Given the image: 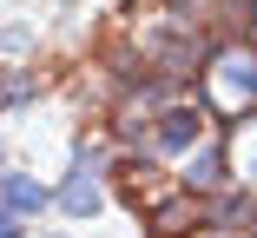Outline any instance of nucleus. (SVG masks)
Returning a JSON list of instances; mask_svg holds the SVG:
<instances>
[{
    "instance_id": "f257e3e1",
    "label": "nucleus",
    "mask_w": 257,
    "mask_h": 238,
    "mask_svg": "<svg viewBox=\"0 0 257 238\" xmlns=\"http://www.w3.org/2000/svg\"><path fill=\"white\" fill-rule=\"evenodd\" d=\"M204 80L231 93V106H257V46H218L204 60Z\"/></svg>"
},
{
    "instance_id": "f03ea898",
    "label": "nucleus",
    "mask_w": 257,
    "mask_h": 238,
    "mask_svg": "<svg viewBox=\"0 0 257 238\" xmlns=\"http://www.w3.org/2000/svg\"><path fill=\"white\" fill-rule=\"evenodd\" d=\"M204 132H211V113L204 106H165L159 119H152V132H139V139L152 152H191Z\"/></svg>"
},
{
    "instance_id": "7ed1b4c3",
    "label": "nucleus",
    "mask_w": 257,
    "mask_h": 238,
    "mask_svg": "<svg viewBox=\"0 0 257 238\" xmlns=\"http://www.w3.org/2000/svg\"><path fill=\"white\" fill-rule=\"evenodd\" d=\"M92 172H99V159L79 146V166H73V179L53 192V205H60V212H73V218H92V212H99V185H92Z\"/></svg>"
},
{
    "instance_id": "20e7f679",
    "label": "nucleus",
    "mask_w": 257,
    "mask_h": 238,
    "mask_svg": "<svg viewBox=\"0 0 257 238\" xmlns=\"http://www.w3.org/2000/svg\"><path fill=\"white\" fill-rule=\"evenodd\" d=\"M185 192H224V146H204V139H198V146L185 152Z\"/></svg>"
},
{
    "instance_id": "39448f33",
    "label": "nucleus",
    "mask_w": 257,
    "mask_h": 238,
    "mask_svg": "<svg viewBox=\"0 0 257 238\" xmlns=\"http://www.w3.org/2000/svg\"><path fill=\"white\" fill-rule=\"evenodd\" d=\"M0 205L20 212V218H40L46 205H53V192H46L40 179H20V172H0Z\"/></svg>"
},
{
    "instance_id": "423d86ee",
    "label": "nucleus",
    "mask_w": 257,
    "mask_h": 238,
    "mask_svg": "<svg viewBox=\"0 0 257 238\" xmlns=\"http://www.w3.org/2000/svg\"><path fill=\"white\" fill-rule=\"evenodd\" d=\"M250 218H257V199L250 192H224L211 205V225H250Z\"/></svg>"
},
{
    "instance_id": "0eeeda50",
    "label": "nucleus",
    "mask_w": 257,
    "mask_h": 238,
    "mask_svg": "<svg viewBox=\"0 0 257 238\" xmlns=\"http://www.w3.org/2000/svg\"><path fill=\"white\" fill-rule=\"evenodd\" d=\"M33 93H40L33 73H0V113H7V106H27Z\"/></svg>"
},
{
    "instance_id": "6e6552de",
    "label": "nucleus",
    "mask_w": 257,
    "mask_h": 238,
    "mask_svg": "<svg viewBox=\"0 0 257 238\" xmlns=\"http://www.w3.org/2000/svg\"><path fill=\"white\" fill-rule=\"evenodd\" d=\"M0 238H20V212H7V205H0Z\"/></svg>"
}]
</instances>
